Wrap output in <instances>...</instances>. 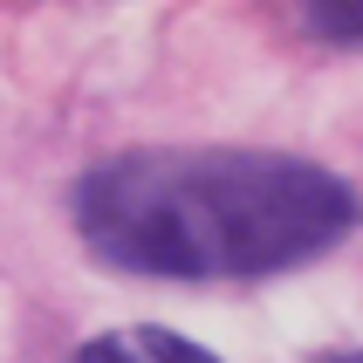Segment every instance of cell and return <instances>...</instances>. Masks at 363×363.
Wrapping results in <instances>:
<instances>
[{"mask_svg":"<svg viewBox=\"0 0 363 363\" xmlns=\"http://www.w3.org/2000/svg\"><path fill=\"white\" fill-rule=\"evenodd\" d=\"M336 363H363V357H336Z\"/></svg>","mask_w":363,"mask_h":363,"instance_id":"obj_4","label":"cell"},{"mask_svg":"<svg viewBox=\"0 0 363 363\" xmlns=\"http://www.w3.org/2000/svg\"><path fill=\"white\" fill-rule=\"evenodd\" d=\"M363 220L357 185L329 164L240 144H144L76 185V233L103 267L151 281H254L281 274Z\"/></svg>","mask_w":363,"mask_h":363,"instance_id":"obj_1","label":"cell"},{"mask_svg":"<svg viewBox=\"0 0 363 363\" xmlns=\"http://www.w3.org/2000/svg\"><path fill=\"white\" fill-rule=\"evenodd\" d=\"M302 21L323 41H363V7H343V0H336V7H308Z\"/></svg>","mask_w":363,"mask_h":363,"instance_id":"obj_3","label":"cell"},{"mask_svg":"<svg viewBox=\"0 0 363 363\" xmlns=\"http://www.w3.org/2000/svg\"><path fill=\"white\" fill-rule=\"evenodd\" d=\"M69 363H220L213 350H199L192 336H172V329H110V336H96V343H82Z\"/></svg>","mask_w":363,"mask_h":363,"instance_id":"obj_2","label":"cell"}]
</instances>
